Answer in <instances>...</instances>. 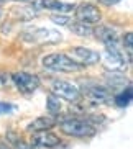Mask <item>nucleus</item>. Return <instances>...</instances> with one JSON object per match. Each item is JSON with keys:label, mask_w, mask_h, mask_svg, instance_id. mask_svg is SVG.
Returning <instances> with one entry per match:
<instances>
[{"label": "nucleus", "mask_w": 133, "mask_h": 149, "mask_svg": "<svg viewBox=\"0 0 133 149\" xmlns=\"http://www.w3.org/2000/svg\"><path fill=\"white\" fill-rule=\"evenodd\" d=\"M7 143L12 146V149H35V148H31L28 143H25V141L13 131H10L8 134H7Z\"/></svg>", "instance_id": "f3484780"}, {"label": "nucleus", "mask_w": 133, "mask_h": 149, "mask_svg": "<svg viewBox=\"0 0 133 149\" xmlns=\"http://www.w3.org/2000/svg\"><path fill=\"white\" fill-rule=\"evenodd\" d=\"M100 18H102V13H100L97 5L85 2V3H80L76 7V20L77 22L87 23V25L92 26L94 23L100 22Z\"/></svg>", "instance_id": "0eeeda50"}, {"label": "nucleus", "mask_w": 133, "mask_h": 149, "mask_svg": "<svg viewBox=\"0 0 133 149\" xmlns=\"http://www.w3.org/2000/svg\"><path fill=\"white\" fill-rule=\"evenodd\" d=\"M13 2H23V3H28V2H33V0H13Z\"/></svg>", "instance_id": "393cba45"}, {"label": "nucleus", "mask_w": 133, "mask_h": 149, "mask_svg": "<svg viewBox=\"0 0 133 149\" xmlns=\"http://www.w3.org/2000/svg\"><path fill=\"white\" fill-rule=\"evenodd\" d=\"M69 30L77 36H90L94 28L90 25H87V23H82V22H77L76 20V22L69 23Z\"/></svg>", "instance_id": "dca6fc26"}, {"label": "nucleus", "mask_w": 133, "mask_h": 149, "mask_svg": "<svg viewBox=\"0 0 133 149\" xmlns=\"http://www.w3.org/2000/svg\"><path fill=\"white\" fill-rule=\"evenodd\" d=\"M0 2H4V0H0Z\"/></svg>", "instance_id": "bb28decb"}, {"label": "nucleus", "mask_w": 133, "mask_h": 149, "mask_svg": "<svg viewBox=\"0 0 133 149\" xmlns=\"http://www.w3.org/2000/svg\"><path fill=\"white\" fill-rule=\"evenodd\" d=\"M107 80L112 87H117V85H125L127 84V77L120 72H107Z\"/></svg>", "instance_id": "6ab92c4d"}, {"label": "nucleus", "mask_w": 133, "mask_h": 149, "mask_svg": "<svg viewBox=\"0 0 133 149\" xmlns=\"http://www.w3.org/2000/svg\"><path fill=\"white\" fill-rule=\"evenodd\" d=\"M85 97L92 103H104V105H110L113 97L108 92V88L105 87H99V85H90V87L85 88Z\"/></svg>", "instance_id": "f8f14e48"}, {"label": "nucleus", "mask_w": 133, "mask_h": 149, "mask_svg": "<svg viewBox=\"0 0 133 149\" xmlns=\"http://www.w3.org/2000/svg\"><path fill=\"white\" fill-rule=\"evenodd\" d=\"M100 2H102L104 5H108V7H110V5H117L120 0H100Z\"/></svg>", "instance_id": "5701e85b"}, {"label": "nucleus", "mask_w": 133, "mask_h": 149, "mask_svg": "<svg viewBox=\"0 0 133 149\" xmlns=\"http://www.w3.org/2000/svg\"><path fill=\"white\" fill-rule=\"evenodd\" d=\"M41 64H43L44 69L54 70V72H79L82 69L80 64L71 59L64 53H53V54H46V56L41 59Z\"/></svg>", "instance_id": "f03ea898"}, {"label": "nucleus", "mask_w": 133, "mask_h": 149, "mask_svg": "<svg viewBox=\"0 0 133 149\" xmlns=\"http://www.w3.org/2000/svg\"><path fill=\"white\" fill-rule=\"evenodd\" d=\"M12 80L13 84L17 85V88L20 92H25V93H31L35 92L36 88L40 87V77L35 74H30V72H15L12 75Z\"/></svg>", "instance_id": "6e6552de"}, {"label": "nucleus", "mask_w": 133, "mask_h": 149, "mask_svg": "<svg viewBox=\"0 0 133 149\" xmlns=\"http://www.w3.org/2000/svg\"><path fill=\"white\" fill-rule=\"evenodd\" d=\"M58 125V118L54 116H38L31 123H28L27 131L28 133H38V131H49L53 126Z\"/></svg>", "instance_id": "ddd939ff"}, {"label": "nucleus", "mask_w": 133, "mask_h": 149, "mask_svg": "<svg viewBox=\"0 0 133 149\" xmlns=\"http://www.w3.org/2000/svg\"><path fill=\"white\" fill-rule=\"evenodd\" d=\"M132 97H133V92H132V87L127 85V88H123L120 93H117L113 97V102H115V105L120 107V108H125V107H128L132 103Z\"/></svg>", "instance_id": "2eb2a0df"}, {"label": "nucleus", "mask_w": 133, "mask_h": 149, "mask_svg": "<svg viewBox=\"0 0 133 149\" xmlns=\"http://www.w3.org/2000/svg\"><path fill=\"white\" fill-rule=\"evenodd\" d=\"M0 17H2V10H0Z\"/></svg>", "instance_id": "a878e982"}, {"label": "nucleus", "mask_w": 133, "mask_h": 149, "mask_svg": "<svg viewBox=\"0 0 133 149\" xmlns=\"http://www.w3.org/2000/svg\"><path fill=\"white\" fill-rule=\"evenodd\" d=\"M12 15L18 20H31V18L38 17V10L35 7H18V8H12Z\"/></svg>", "instance_id": "4468645a"}, {"label": "nucleus", "mask_w": 133, "mask_h": 149, "mask_svg": "<svg viewBox=\"0 0 133 149\" xmlns=\"http://www.w3.org/2000/svg\"><path fill=\"white\" fill-rule=\"evenodd\" d=\"M100 59H104V66L112 72H122L123 69H127V61H125L122 51L118 49V46L105 48V53H104V56H100Z\"/></svg>", "instance_id": "20e7f679"}, {"label": "nucleus", "mask_w": 133, "mask_h": 149, "mask_svg": "<svg viewBox=\"0 0 133 149\" xmlns=\"http://www.w3.org/2000/svg\"><path fill=\"white\" fill-rule=\"evenodd\" d=\"M59 123V128L61 131L67 136H72V138H90V136L95 134V125L89 121V120H82V118H64Z\"/></svg>", "instance_id": "f257e3e1"}, {"label": "nucleus", "mask_w": 133, "mask_h": 149, "mask_svg": "<svg viewBox=\"0 0 133 149\" xmlns=\"http://www.w3.org/2000/svg\"><path fill=\"white\" fill-rule=\"evenodd\" d=\"M36 10L40 8H48V10H53L58 13H69L72 10H76L77 5L76 3H71V2H61V0H35V3H33Z\"/></svg>", "instance_id": "9d476101"}, {"label": "nucleus", "mask_w": 133, "mask_h": 149, "mask_svg": "<svg viewBox=\"0 0 133 149\" xmlns=\"http://www.w3.org/2000/svg\"><path fill=\"white\" fill-rule=\"evenodd\" d=\"M92 35L97 38L100 43L108 48V46H118V33L112 26H105V25H99L92 30Z\"/></svg>", "instance_id": "9b49d317"}, {"label": "nucleus", "mask_w": 133, "mask_h": 149, "mask_svg": "<svg viewBox=\"0 0 133 149\" xmlns=\"http://www.w3.org/2000/svg\"><path fill=\"white\" fill-rule=\"evenodd\" d=\"M61 98L59 97H56L54 93H49L48 98H46V108H48V111L51 113V116H54V115H58L59 111H61Z\"/></svg>", "instance_id": "a211bd4d"}, {"label": "nucleus", "mask_w": 133, "mask_h": 149, "mask_svg": "<svg viewBox=\"0 0 133 149\" xmlns=\"http://www.w3.org/2000/svg\"><path fill=\"white\" fill-rule=\"evenodd\" d=\"M13 110V105L8 103V102H0V115H5V113H10Z\"/></svg>", "instance_id": "4be33fe9"}, {"label": "nucleus", "mask_w": 133, "mask_h": 149, "mask_svg": "<svg viewBox=\"0 0 133 149\" xmlns=\"http://www.w3.org/2000/svg\"><path fill=\"white\" fill-rule=\"evenodd\" d=\"M0 149H12V146L8 143H5V141H0Z\"/></svg>", "instance_id": "b1692460"}, {"label": "nucleus", "mask_w": 133, "mask_h": 149, "mask_svg": "<svg viewBox=\"0 0 133 149\" xmlns=\"http://www.w3.org/2000/svg\"><path fill=\"white\" fill-rule=\"evenodd\" d=\"M122 43H123L125 49H127V54H128V62H130V59H132V51H133V33H132V31H127V33H125Z\"/></svg>", "instance_id": "aec40b11"}, {"label": "nucleus", "mask_w": 133, "mask_h": 149, "mask_svg": "<svg viewBox=\"0 0 133 149\" xmlns=\"http://www.w3.org/2000/svg\"><path fill=\"white\" fill-rule=\"evenodd\" d=\"M49 18H51V22L56 23V25H67V23H69V17H67V15H56V13H53Z\"/></svg>", "instance_id": "412c9836"}, {"label": "nucleus", "mask_w": 133, "mask_h": 149, "mask_svg": "<svg viewBox=\"0 0 133 149\" xmlns=\"http://www.w3.org/2000/svg\"><path fill=\"white\" fill-rule=\"evenodd\" d=\"M69 54H71V59H74L77 64L80 66H94L100 61V53L99 51H94L90 48H84V46H74V48L69 49Z\"/></svg>", "instance_id": "423d86ee"}, {"label": "nucleus", "mask_w": 133, "mask_h": 149, "mask_svg": "<svg viewBox=\"0 0 133 149\" xmlns=\"http://www.w3.org/2000/svg\"><path fill=\"white\" fill-rule=\"evenodd\" d=\"M23 41L30 43H59L62 40V35L51 28H30L20 35Z\"/></svg>", "instance_id": "7ed1b4c3"}, {"label": "nucleus", "mask_w": 133, "mask_h": 149, "mask_svg": "<svg viewBox=\"0 0 133 149\" xmlns=\"http://www.w3.org/2000/svg\"><path fill=\"white\" fill-rule=\"evenodd\" d=\"M28 144L31 148H56L58 144H61V139L58 134L51 131H38L33 133Z\"/></svg>", "instance_id": "1a4fd4ad"}, {"label": "nucleus", "mask_w": 133, "mask_h": 149, "mask_svg": "<svg viewBox=\"0 0 133 149\" xmlns=\"http://www.w3.org/2000/svg\"><path fill=\"white\" fill-rule=\"evenodd\" d=\"M51 93H54L59 98H64L67 102H77L80 97V90L76 87L74 84L67 82V80H53L51 84Z\"/></svg>", "instance_id": "39448f33"}]
</instances>
